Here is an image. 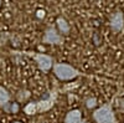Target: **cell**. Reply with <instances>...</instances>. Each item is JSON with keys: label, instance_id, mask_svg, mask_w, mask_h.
Wrapping results in <instances>:
<instances>
[{"label": "cell", "instance_id": "obj_1", "mask_svg": "<svg viewBox=\"0 0 124 123\" xmlns=\"http://www.w3.org/2000/svg\"><path fill=\"white\" fill-rule=\"evenodd\" d=\"M57 91L54 90L52 92H50L48 97H46L45 99H40L36 102H31V103H27L24 107V112L27 116H34L37 113H44V112H47L52 108L56 103V99H57Z\"/></svg>", "mask_w": 124, "mask_h": 123}, {"label": "cell", "instance_id": "obj_2", "mask_svg": "<svg viewBox=\"0 0 124 123\" xmlns=\"http://www.w3.org/2000/svg\"><path fill=\"white\" fill-rule=\"evenodd\" d=\"M14 55H24V56H29L31 58L35 60V62L37 64V67L44 71V72H48L54 66V58L45 55V54H37V52H31V51H13Z\"/></svg>", "mask_w": 124, "mask_h": 123}, {"label": "cell", "instance_id": "obj_3", "mask_svg": "<svg viewBox=\"0 0 124 123\" xmlns=\"http://www.w3.org/2000/svg\"><path fill=\"white\" fill-rule=\"evenodd\" d=\"M52 70H54L55 76L61 81L75 80L76 77L82 75L81 71H78L77 68H75L73 66H71L68 64H54Z\"/></svg>", "mask_w": 124, "mask_h": 123}, {"label": "cell", "instance_id": "obj_4", "mask_svg": "<svg viewBox=\"0 0 124 123\" xmlns=\"http://www.w3.org/2000/svg\"><path fill=\"white\" fill-rule=\"evenodd\" d=\"M93 119L96 123H117L116 113L113 112L112 103H107L93 112Z\"/></svg>", "mask_w": 124, "mask_h": 123}, {"label": "cell", "instance_id": "obj_5", "mask_svg": "<svg viewBox=\"0 0 124 123\" xmlns=\"http://www.w3.org/2000/svg\"><path fill=\"white\" fill-rule=\"evenodd\" d=\"M63 37L58 33V30L54 26H50L45 30V34L42 37V44L47 45H62L63 44Z\"/></svg>", "mask_w": 124, "mask_h": 123}, {"label": "cell", "instance_id": "obj_6", "mask_svg": "<svg viewBox=\"0 0 124 123\" xmlns=\"http://www.w3.org/2000/svg\"><path fill=\"white\" fill-rule=\"evenodd\" d=\"M109 25H110L112 31H114V33L122 31V30L124 29V14H123V11L118 10V11H116L114 14H113L110 16Z\"/></svg>", "mask_w": 124, "mask_h": 123}, {"label": "cell", "instance_id": "obj_7", "mask_svg": "<svg viewBox=\"0 0 124 123\" xmlns=\"http://www.w3.org/2000/svg\"><path fill=\"white\" fill-rule=\"evenodd\" d=\"M0 107L3 108L4 112L10 113V107H11V103H10V93L3 86H0Z\"/></svg>", "mask_w": 124, "mask_h": 123}, {"label": "cell", "instance_id": "obj_8", "mask_svg": "<svg viewBox=\"0 0 124 123\" xmlns=\"http://www.w3.org/2000/svg\"><path fill=\"white\" fill-rule=\"evenodd\" d=\"M82 122V112L79 109H72L65 117V123H81Z\"/></svg>", "mask_w": 124, "mask_h": 123}, {"label": "cell", "instance_id": "obj_9", "mask_svg": "<svg viewBox=\"0 0 124 123\" xmlns=\"http://www.w3.org/2000/svg\"><path fill=\"white\" fill-rule=\"evenodd\" d=\"M56 24H57V30L60 34H68L70 33V24L67 23V20L62 16H58L57 20H56Z\"/></svg>", "mask_w": 124, "mask_h": 123}, {"label": "cell", "instance_id": "obj_10", "mask_svg": "<svg viewBox=\"0 0 124 123\" xmlns=\"http://www.w3.org/2000/svg\"><path fill=\"white\" fill-rule=\"evenodd\" d=\"M86 106L87 108H94L97 106V99L94 97H89L86 99Z\"/></svg>", "mask_w": 124, "mask_h": 123}, {"label": "cell", "instance_id": "obj_11", "mask_svg": "<svg viewBox=\"0 0 124 123\" xmlns=\"http://www.w3.org/2000/svg\"><path fill=\"white\" fill-rule=\"evenodd\" d=\"M37 17H40V19L45 17V11L44 10H37Z\"/></svg>", "mask_w": 124, "mask_h": 123}, {"label": "cell", "instance_id": "obj_12", "mask_svg": "<svg viewBox=\"0 0 124 123\" xmlns=\"http://www.w3.org/2000/svg\"><path fill=\"white\" fill-rule=\"evenodd\" d=\"M1 5H3V0H0V8H1Z\"/></svg>", "mask_w": 124, "mask_h": 123}, {"label": "cell", "instance_id": "obj_13", "mask_svg": "<svg viewBox=\"0 0 124 123\" xmlns=\"http://www.w3.org/2000/svg\"><path fill=\"white\" fill-rule=\"evenodd\" d=\"M13 123H21V122H13Z\"/></svg>", "mask_w": 124, "mask_h": 123}, {"label": "cell", "instance_id": "obj_14", "mask_svg": "<svg viewBox=\"0 0 124 123\" xmlns=\"http://www.w3.org/2000/svg\"><path fill=\"white\" fill-rule=\"evenodd\" d=\"M81 123H87V122H83V121H82V122H81Z\"/></svg>", "mask_w": 124, "mask_h": 123}]
</instances>
